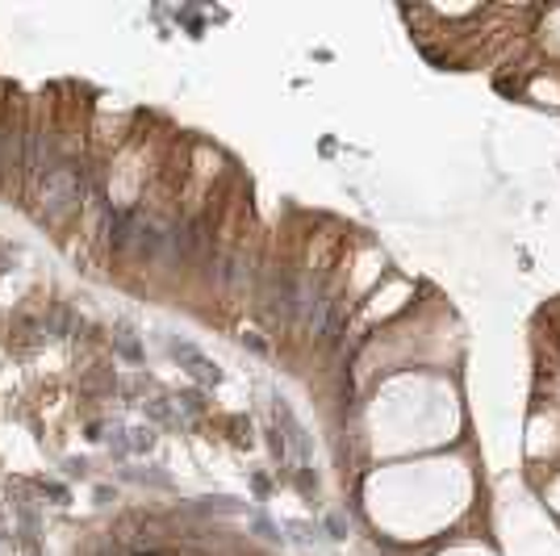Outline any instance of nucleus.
Segmentation results:
<instances>
[{"mask_svg":"<svg viewBox=\"0 0 560 556\" xmlns=\"http://www.w3.org/2000/svg\"><path fill=\"white\" fill-rule=\"evenodd\" d=\"M80 193H84V185H80V172L75 167H55L47 181H43V213L47 218H68L71 209H75V201H80Z\"/></svg>","mask_w":560,"mask_h":556,"instance_id":"f257e3e1","label":"nucleus"}]
</instances>
